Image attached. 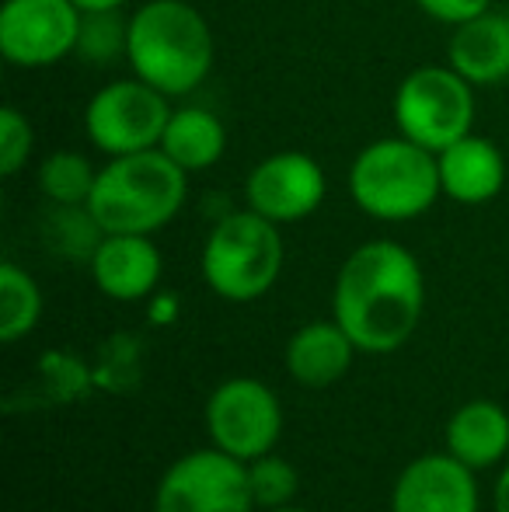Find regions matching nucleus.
Listing matches in <instances>:
<instances>
[{"label": "nucleus", "instance_id": "nucleus-1", "mask_svg": "<svg viewBox=\"0 0 509 512\" xmlns=\"http://www.w3.org/2000/svg\"><path fill=\"white\" fill-rule=\"evenodd\" d=\"M426 310L422 265L405 244L367 241L342 262L332 314L360 352L384 356L415 335Z\"/></svg>", "mask_w": 509, "mask_h": 512}, {"label": "nucleus", "instance_id": "nucleus-2", "mask_svg": "<svg viewBox=\"0 0 509 512\" xmlns=\"http://www.w3.org/2000/svg\"><path fill=\"white\" fill-rule=\"evenodd\" d=\"M133 77L168 98L196 91L213 70V32L189 0H147L126 28Z\"/></svg>", "mask_w": 509, "mask_h": 512}, {"label": "nucleus", "instance_id": "nucleus-3", "mask_svg": "<svg viewBox=\"0 0 509 512\" xmlns=\"http://www.w3.org/2000/svg\"><path fill=\"white\" fill-rule=\"evenodd\" d=\"M189 196V171L161 147L109 157L98 168L88 209L102 234H157L168 227Z\"/></svg>", "mask_w": 509, "mask_h": 512}, {"label": "nucleus", "instance_id": "nucleus-4", "mask_svg": "<svg viewBox=\"0 0 509 512\" xmlns=\"http://www.w3.org/2000/svg\"><path fill=\"white\" fill-rule=\"evenodd\" d=\"M349 196L374 220H415L443 196L436 154L401 133L367 143L349 164Z\"/></svg>", "mask_w": 509, "mask_h": 512}, {"label": "nucleus", "instance_id": "nucleus-5", "mask_svg": "<svg viewBox=\"0 0 509 512\" xmlns=\"http://www.w3.org/2000/svg\"><path fill=\"white\" fill-rule=\"evenodd\" d=\"M283 272L279 223L255 209L227 213L213 223L203 244V279L217 297L231 304H252L276 286Z\"/></svg>", "mask_w": 509, "mask_h": 512}, {"label": "nucleus", "instance_id": "nucleus-6", "mask_svg": "<svg viewBox=\"0 0 509 512\" xmlns=\"http://www.w3.org/2000/svg\"><path fill=\"white\" fill-rule=\"evenodd\" d=\"M391 108L398 133L433 154L475 133V88L454 67L412 70L394 91Z\"/></svg>", "mask_w": 509, "mask_h": 512}, {"label": "nucleus", "instance_id": "nucleus-7", "mask_svg": "<svg viewBox=\"0 0 509 512\" xmlns=\"http://www.w3.org/2000/svg\"><path fill=\"white\" fill-rule=\"evenodd\" d=\"M255 495L248 464L231 453L206 446L178 457L161 474L154 512H252Z\"/></svg>", "mask_w": 509, "mask_h": 512}, {"label": "nucleus", "instance_id": "nucleus-8", "mask_svg": "<svg viewBox=\"0 0 509 512\" xmlns=\"http://www.w3.org/2000/svg\"><path fill=\"white\" fill-rule=\"evenodd\" d=\"M168 119H171L168 95L150 88L140 77L105 84L88 102V108H84L88 140L109 157L140 154V150L161 147Z\"/></svg>", "mask_w": 509, "mask_h": 512}, {"label": "nucleus", "instance_id": "nucleus-9", "mask_svg": "<svg viewBox=\"0 0 509 512\" xmlns=\"http://www.w3.org/2000/svg\"><path fill=\"white\" fill-rule=\"evenodd\" d=\"M206 432L217 450L252 464V460L272 453V446L279 443L283 405H279L276 391L262 380H224L206 401Z\"/></svg>", "mask_w": 509, "mask_h": 512}, {"label": "nucleus", "instance_id": "nucleus-10", "mask_svg": "<svg viewBox=\"0 0 509 512\" xmlns=\"http://www.w3.org/2000/svg\"><path fill=\"white\" fill-rule=\"evenodd\" d=\"M84 11L74 0H4L0 53L11 67L42 70L81 46Z\"/></svg>", "mask_w": 509, "mask_h": 512}, {"label": "nucleus", "instance_id": "nucleus-11", "mask_svg": "<svg viewBox=\"0 0 509 512\" xmlns=\"http://www.w3.org/2000/svg\"><path fill=\"white\" fill-rule=\"evenodd\" d=\"M325 171L311 154L300 150H283L265 161H258L245 182V203L258 216L272 223H297L307 220L321 203H325Z\"/></svg>", "mask_w": 509, "mask_h": 512}, {"label": "nucleus", "instance_id": "nucleus-12", "mask_svg": "<svg viewBox=\"0 0 509 512\" xmlns=\"http://www.w3.org/2000/svg\"><path fill=\"white\" fill-rule=\"evenodd\" d=\"M391 512H478L475 471L447 450L426 453L398 474Z\"/></svg>", "mask_w": 509, "mask_h": 512}, {"label": "nucleus", "instance_id": "nucleus-13", "mask_svg": "<svg viewBox=\"0 0 509 512\" xmlns=\"http://www.w3.org/2000/svg\"><path fill=\"white\" fill-rule=\"evenodd\" d=\"M161 251L150 234H105L91 251V276L109 300L133 304L157 290L161 283Z\"/></svg>", "mask_w": 509, "mask_h": 512}, {"label": "nucleus", "instance_id": "nucleus-14", "mask_svg": "<svg viewBox=\"0 0 509 512\" xmlns=\"http://www.w3.org/2000/svg\"><path fill=\"white\" fill-rule=\"evenodd\" d=\"M440 164V189L461 206H485L506 185V157L492 140L478 133L461 136L436 154Z\"/></svg>", "mask_w": 509, "mask_h": 512}, {"label": "nucleus", "instance_id": "nucleus-15", "mask_svg": "<svg viewBox=\"0 0 509 512\" xmlns=\"http://www.w3.org/2000/svg\"><path fill=\"white\" fill-rule=\"evenodd\" d=\"M356 342L339 321H311L297 328L286 342V373L307 391H325L349 373Z\"/></svg>", "mask_w": 509, "mask_h": 512}, {"label": "nucleus", "instance_id": "nucleus-16", "mask_svg": "<svg viewBox=\"0 0 509 512\" xmlns=\"http://www.w3.org/2000/svg\"><path fill=\"white\" fill-rule=\"evenodd\" d=\"M447 67H454L471 88H489L509 77V14H478L454 25L447 39Z\"/></svg>", "mask_w": 509, "mask_h": 512}, {"label": "nucleus", "instance_id": "nucleus-17", "mask_svg": "<svg viewBox=\"0 0 509 512\" xmlns=\"http://www.w3.org/2000/svg\"><path fill=\"white\" fill-rule=\"evenodd\" d=\"M447 453L471 471H489L509 453V415L489 398L461 405L447 422Z\"/></svg>", "mask_w": 509, "mask_h": 512}, {"label": "nucleus", "instance_id": "nucleus-18", "mask_svg": "<svg viewBox=\"0 0 509 512\" xmlns=\"http://www.w3.org/2000/svg\"><path fill=\"white\" fill-rule=\"evenodd\" d=\"M161 150L192 175L206 171L224 157L227 150V129L210 108H175L164 126Z\"/></svg>", "mask_w": 509, "mask_h": 512}, {"label": "nucleus", "instance_id": "nucleus-19", "mask_svg": "<svg viewBox=\"0 0 509 512\" xmlns=\"http://www.w3.org/2000/svg\"><path fill=\"white\" fill-rule=\"evenodd\" d=\"M42 317V290L21 265H0V342L14 345L32 335Z\"/></svg>", "mask_w": 509, "mask_h": 512}, {"label": "nucleus", "instance_id": "nucleus-20", "mask_svg": "<svg viewBox=\"0 0 509 512\" xmlns=\"http://www.w3.org/2000/svg\"><path fill=\"white\" fill-rule=\"evenodd\" d=\"M98 168L84 154L74 150H56L42 161L39 168V189L53 206H88L95 192Z\"/></svg>", "mask_w": 509, "mask_h": 512}, {"label": "nucleus", "instance_id": "nucleus-21", "mask_svg": "<svg viewBox=\"0 0 509 512\" xmlns=\"http://www.w3.org/2000/svg\"><path fill=\"white\" fill-rule=\"evenodd\" d=\"M248 481H252V495H255V506L262 509H279V506H290L293 495L300 488V474L290 460L276 457V453H265L248 464Z\"/></svg>", "mask_w": 509, "mask_h": 512}, {"label": "nucleus", "instance_id": "nucleus-22", "mask_svg": "<svg viewBox=\"0 0 509 512\" xmlns=\"http://www.w3.org/2000/svg\"><path fill=\"white\" fill-rule=\"evenodd\" d=\"M35 147V133L32 122L18 112L14 105L0 108V175L14 178L21 168L28 164Z\"/></svg>", "mask_w": 509, "mask_h": 512}, {"label": "nucleus", "instance_id": "nucleus-23", "mask_svg": "<svg viewBox=\"0 0 509 512\" xmlns=\"http://www.w3.org/2000/svg\"><path fill=\"white\" fill-rule=\"evenodd\" d=\"M126 28L129 21H119L116 11H98V14H84V28H81V53L91 60H109L112 53L126 56Z\"/></svg>", "mask_w": 509, "mask_h": 512}, {"label": "nucleus", "instance_id": "nucleus-24", "mask_svg": "<svg viewBox=\"0 0 509 512\" xmlns=\"http://www.w3.org/2000/svg\"><path fill=\"white\" fill-rule=\"evenodd\" d=\"M419 11H426L433 21H443V25H464V21L478 18V14L489 11L492 0H415Z\"/></svg>", "mask_w": 509, "mask_h": 512}, {"label": "nucleus", "instance_id": "nucleus-25", "mask_svg": "<svg viewBox=\"0 0 509 512\" xmlns=\"http://www.w3.org/2000/svg\"><path fill=\"white\" fill-rule=\"evenodd\" d=\"M74 4L84 14H98V11H119V4H126V0H74Z\"/></svg>", "mask_w": 509, "mask_h": 512}, {"label": "nucleus", "instance_id": "nucleus-26", "mask_svg": "<svg viewBox=\"0 0 509 512\" xmlns=\"http://www.w3.org/2000/svg\"><path fill=\"white\" fill-rule=\"evenodd\" d=\"M496 512H509V464L496 481Z\"/></svg>", "mask_w": 509, "mask_h": 512}, {"label": "nucleus", "instance_id": "nucleus-27", "mask_svg": "<svg viewBox=\"0 0 509 512\" xmlns=\"http://www.w3.org/2000/svg\"><path fill=\"white\" fill-rule=\"evenodd\" d=\"M265 512H304V509H293V506H279V509H265Z\"/></svg>", "mask_w": 509, "mask_h": 512}]
</instances>
